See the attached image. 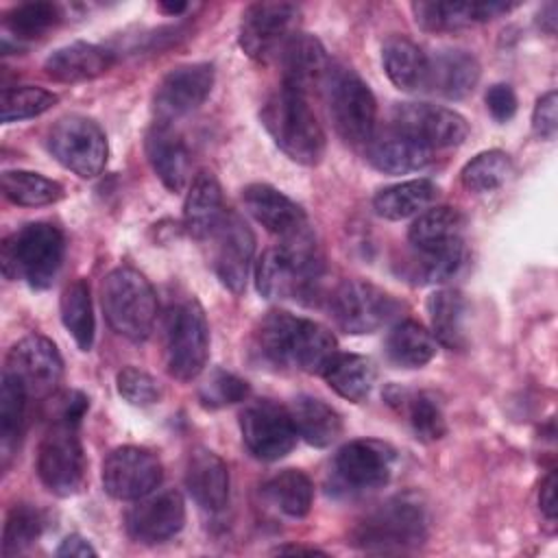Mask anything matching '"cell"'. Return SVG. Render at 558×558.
Segmentation results:
<instances>
[{
  "mask_svg": "<svg viewBox=\"0 0 558 558\" xmlns=\"http://www.w3.org/2000/svg\"><path fill=\"white\" fill-rule=\"evenodd\" d=\"M257 349L270 364L310 375H323L338 355V342L327 327L288 312H270L259 323Z\"/></svg>",
  "mask_w": 558,
  "mask_h": 558,
  "instance_id": "1",
  "label": "cell"
},
{
  "mask_svg": "<svg viewBox=\"0 0 558 558\" xmlns=\"http://www.w3.org/2000/svg\"><path fill=\"white\" fill-rule=\"evenodd\" d=\"M323 275V255L312 229L281 240L255 266L257 292L266 299H303Z\"/></svg>",
  "mask_w": 558,
  "mask_h": 558,
  "instance_id": "2",
  "label": "cell"
},
{
  "mask_svg": "<svg viewBox=\"0 0 558 558\" xmlns=\"http://www.w3.org/2000/svg\"><path fill=\"white\" fill-rule=\"evenodd\" d=\"M427 508L416 493H401L371 510L351 532V543L366 551H405L427 538Z\"/></svg>",
  "mask_w": 558,
  "mask_h": 558,
  "instance_id": "3",
  "label": "cell"
},
{
  "mask_svg": "<svg viewBox=\"0 0 558 558\" xmlns=\"http://www.w3.org/2000/svg\"><path fill=\"white\" fill-rule=\"evenodd\" d=\"M262 124L296 163L316 166L325 155V131L305 96L279 87L262 107Z\"/></svg>",
  "mask_w": 558,
  "mask_h": 558,
  "instance_id": "4",
  "label": "cell"
},
{
  "mask_svg": "<svg viewBox=\"0 0 558 558\" xmlns=\"http://www.w3.org/2000/svg\"><path fill=\"white\" fill-rule=\"evenodd\" d=\"M100 303L111 329L133 342L150 336L157 318V294L135 268H113L100 286Z\"/></svg>",
  "mask_w": 558,
  "mask_h": 558,
  "instance_id": "5",
  "label": "cell"
},
{
  "mask_svg": "<svg viewBox=\"0 0 558 558\" xmlns=\"http://www.w3.org/2000/svg\"><path fill=\"white\" fill-rule=\"evenodd\" d=\"M63 233L50 222H31L11 233L2 244V270L35 290L48 288L63 262Z\"/></svg>",
  "mask_w": 558,
  "mask_h": 558,
  "instance_id": "6",
  "label": "cell"
},
{
  "mask_svg": "<svg viewBox=\"0 0 558 558\" xmlns=\"http://www.w3.org/2000/svg\"><path fill=\"white\" fill-rule=\"evenodd\" d=\"M78 425V418L61 412L44 432L37 449V475L41 484L59 497L78 493L85 482V453Z\"/></svg>",
  "mask_w": 558,
  "mask_h": 558,
  "instance_id": "7",
  "label": "cell"
},
{
  "mask_svg": "<svg viewBox=\"0 0 558 558\" xmlns=\"http://www.w3.org/2000/svg\"><path fill=\"white\" fill-rule=\"evenodd\" d=\"M166 368L179 381L198 377L209 355V325L196 299L170 307L163 333Z\"/></svg>",
  "mask_w": 558,
  "mask_h": 558,
  "instance_id": "8",
  "label": "cell"
},
{
  "mask_svg": "<svg viewBox=\"0 0 558 558\" xmlns=\"http://www.w3.org/2000/svg\"><path fill=\"white\" fill-rule=\"evenodd\" d=\"M325 87L329 116L338 135L349 144H368L377 118V102L371 87L349 68L329 70Z\"/></svg>",
  "mask_w": 558,
  "mask_h": 558,
  "instance_id": "9",
  "label": "cell"
},
{
  "mask_svg": "<svg viewBox=\"0 0 558 558\" xmlns=\"http://www.w3.org/2000/svg\"><path fill=\"white\" fill-rule=\"evenodd\" d=\"M48 150L70 172L92 179L107 163V137L102 129L85 116H65L48 133Z\"/></svg>",
  "mask_w": 558,
  "mask_h": 558,
  "instance_id": "10",
  "label": "cell"
},
{
  "mask_svg": "<svg viewBox=\"0 0 558 558\" xmlns=\"http://www.w3.org/2000/svg\"><path fill=\"white\" fill-rule=\"evenodd\" d=\"M301 9L292 2H253L244 9L238 31L240 48L255 61L266 63L296 35Z\"/></svg>",
  "mask_w": 558,
  "mask_h": 558,
  "instance_id": "11",
  "label": "cell"
},
{
  "mask_svg": "<svg viewBox=\"0 0 558 558\" xmlns=\"http://www.w3.org/2000/svg\"><path fill=\"white\" fill-rule=\"evenodd\" d=\"M329 312L342 331L360 336L384 327L399 312V303L375 283L347 279L329 296Z\"/></svg>",
  "mask_w": 558,
  "mask_h": 558,
  "instance_id": "12",
  "label": "cell"
},
{
  "mask_svg": "<svg viewBox=\"0 0 558 558\" xmlns=\"http://www.w3.org/2000/svg\"><path fill=\"white\" fill-rule=\"evenodd\" d=\"M4 373L24 388L28 399H46L61 381L63 360L52 340L31 333L11 347Z\"/></svg>",
  "mask_w": 558,
  "mask_h": 558,
  "instance_id": "13",
  "label": "cell"
},
{
  "mask_svg": "<svg viewBox=\"0 0 558 558\" xmlns=\"http://www.w3.org/2000/svg\"><path fill=\"white\" fill-rule=\"evenodd\" d=\"M211 244V266L220 283L233 294L244 292L255 253V235L238 211H225L218 227L207 238Z\"/></svg>",
  "mask_w": 558,
  "mask_h": 558,
  "instance_id": "14",
  "label": "cell"
},
{
  "mask_svg": "<svg viewBox=\"0 0 558 558\" xmlns=\"http://www.w3.org/2000/svg\"><path fill=\"white\" fill-rule=\"evenodd\" d=\"M240 432L248 453L266 462L283 458L296 442L290 412L268 399L253 401L242 410Z\"/></svg>",
  "mask_w": 558,
  "mask_h": 558,
  "instance_id": "15",
  "label": "cell"
},
{
  "mask_svg": "<svg viewBox=\"0 0 558 558\" xmlns=\"http://www.w3.org/2000/svg\"><path fill=\"white\" fill-rule=\"evenodd\" d=\"M161 477L163 466L159 458L144 447H118L102 462V486L113 499L135 501L153 493Z\"/></svg>",
  "mask_w": 558,
  "mask_h": 558,
  "instance_id": "16",
  "label": "cell"
},
{
  "mask_svg": "<svg viewBox=\"0 0 558 558\" xmlns=\"http://www.w3.org/2000/svg\"><path fill=\"white\" fill-rule=\"evenodd\" d=\"M392 129L410 135L429 150L458 146L469 135V124L458 111L429 102L395 105Z\"/></svg>",
  "mask_w": 558,
  "mask_h": 558,
  "instance_id": "17",
  "label": "cell"
},
{
  "mask_svg": "<svg viewBox=\"0 0 558 558\" xmlns=\"http://www.w3.org/2000/svg\"><path fill=\"white\" fill-rule=\"evenodd\" d=\"M395 460L397 456L390 445L373 438H360L338 449L333 458V473L347 490H377L388 484Z\"/></svg>",
  "mask_w": 558,
  "mask_h": 558,
  "instance_id": "18",
  "label": "cell"
},
{
  "mask_svg": "<svg viewBox=\"0 0 558 558\" xmlns=\"http://www.w3.org/2000/svg\"><path fill=\"white\" fill-rule=\"evenodd\" d=\"M185 523V504L177 490L148 493L129 508L124 525L133 541L155 545L172 538Z\"/></svg>",
  "mask_w": 558,
  "mask_h": 558,
  "instance_id": "19",
  "label": "cell"
},
{
  "mask_svg": "<svg viewBox=\"0 0 558 558\" xmlns=\"http://www.w3.org/2000/svg\"><path fill=\"white\" fill-rule=\"evenodd\" d=\"M214 87L211 63H187L170 70L155 89V113L159 122L187 116L198 109Z\"/></svg>",
  "mask_w": 558,
  "mask_h": 558,
  "instance_id": "20",
  "label": "cell"
},
{
  "mask_svg": "<svg viewBox=\"0 0 558 558\" xmlns=\"http://www.w3.org/2000/svg\"><path fill=\"white\" fill-rule=\"evenodd\" d=\"M281 57V87L310 96L316 87L325 85L329 74V61L323 44L307 33H296L288 39Z\"/></svg>",
  "mask_w": 558,
  "mask_h": 558,
  "instance_id": "21",
  "label": "cell"
},
{
  "mask_svg": "<svg viewBox=\"0 0 558 558\" xmlns=\"http://www.w3.org/2000/svg\"><path fill=\"white\" fill-rule=\"evenodd\" d=\"M242 203L246 211L270 233L281 240L294 238L310 229L307 216L290 196L279 192L268 183L246 185L242 192Z\"/></svg>",
  "mask_w": 558,
  "mask_h": 558,
  "instance_id": "22",
  "label": "cell"
},
{
  "mask_svg": "<svg viewBox=\"0 0 558 558\" xmlns=\"http://www.w3.org/2000/svg\"><path fill=\"white\" fill-rule=\"evenodd\" d=\"M185 488L209 512H220L229 501V469L211 449L196 447L185 464Z\"/></svg>",
  "mask_w": 558,
  "mask_h": 558,
  "instance_id": "23",
  "label": "cell"
},
{
  "mask_svg": "<svg viewBox=\"0 0 558 558\" xmlns=\"http://www.w3.org/2000/svg\"><path fill=\"white\" fill-rule=\"evenodd\" d=\"M514 4L508 2H412L416 24L429 33L460 31L477 22H488L508 13Z\"/></svg>",
  "mask_w": 558,
  "mask_h": 558,
  "instance_id": "24",
  "label": "cell"
},
{
  "mask_svg": "<svg viewBox=\"0 0 558 558\" xmlns=\"http://www.w3.org/2000/svg\"><path fill=\"white\" fill-rule=\"evenodd\" d=\"M146 157L159 181L170 192H181L190 174V155L183 140L168 122H155L144 140Z\"/></svg>",
  "mask_w": 558,
  "mask_h": 558,
  "instance_id": "25",
  "label": "cell"
},
{
  "mask_svg": "<svg viewBox=\"0 0 558 558\" xmlns=\"http://www.w3.org/2000/svg\"><path fill=\"white\" fill-rule=\"evenodd\" d=\"M113 65V54L89 41H72L54 52H50L44 61V70L52 81L59 83H81L92 81L105 74Z\"/></svg>",
  "mask_w": 558,
  "mask_h": 558,
  "instance_id": "26",
  "label": "cell"
},
{
  "mask_svg": "<svg viewBox=\"0 0 558 558\" xmlns=\"http://www.w3.org/2000/svg\"><path fill=\"white\" fill-rule=\"evenodd\" d=\"M368 163L384 174H408L432 163V150L410 135L392 129L371 137L366 144Z\"/></svg>",
  "mask_w": 558,
  "mask_h": 558,
  "instance_id": "27",
  "label": "cell"
},
{
  "mask_svg": "<svg viewBox=\"0 0 558 558\" xmlns=\"http://www.w3.org/2000/svg\"><path fill=\"white\" fill-rule=\"evenodd\" d=\"M480 81V63L466 50H440L427 59L425 89L449 100L464 98Z\"/></svg>",
  "mask_w": 558,
  "mask_h": 558,
  "instance_id": "28",
  "label": "cell"
},
{
  "mask_svg": "<svg viewBox=\"0 0 558 558\" xmlns=\"http://www.w3.org/2000/svg\"><path fill=\"white\" fill-rule=\"evenodd\" d=\"M225 211L227 209L222 207V190L218 179L211 172L201 170L192 179L185 194L183 225L187 233L196 240H207L222 220Z\"/></svg>",
  "mask_w": 558,
  "mask_h": 558,
  "instance_id": "29",
  "label": "cell"
},
{
  "mask_svg": "<svg viewBox=\"0 0 558 558\" xmlns=\"http://www.w3.org/2000/svg\"><path fill=\"white\" fill-rule=\"evenodd\" d=\"M294 423L296 436H301L312 447L331 445L342 432L340 414L318 397L301 395L288 408Z\"/></svg>",
  "mask_w": 558,
  "mask_h": 558,
  "instance_id": "30",
  "label": "cell"
},
{
  "mask_svg": "<svg viewBox=\"0 0 558 558\" xmlns=\"http://www.w3.org/2000/svg\"><path fill=\"white\" fill-rule=\"evenodd\" d=\"M432 336L447 349L466 347V299L453 288H440L427 299Z\"/></svg>",
  "mask_w": 558,
  "mask_h": 558,
  "instance_id": "31",
  "label": "cell"
},
{
  "mask_svg": "<svg viewBox=\"0 0 558 558\" xmlns=\"http://www.w3.org/2000/svg\"><path fill=\"white\" fill-rule=\"evenodd\" d=\"M381 63L395 87L403 92L425 89L427 57L408 37L392 35L381 46Z\"/></svg>",
  "mask_w": 558,
  "mask_h": 558,
  "instance_id": "32",
  "label": "cell"
},
{
  "mask_svg": "<svg viewBox=\"0 0 558 558\" xmlns=\"http://www.w3.org/2000/svg\"><path fill=\"white\" fill-rule=\"evenodd\" d=\"M438 196V185L429 179H412L381 187L373 198V209L386 220H403L425 211Z\"/></svg>",
  "mask_w": 558,
  "mask_h": 558,
  "instance_id": "33",
  "label": "cell"
},
{
  "mask_svg": "<svg viewBox=\"0 0 558 558\" xmlns=\"http://www.w3.org/2000/svg\"><path fill=\"white\" fill-rule=\"evenodd\" d=\"M464 218L456 207L438 205L418 214L410 225L408 240L414 251H434L462 240Z\"/></svg>",
  "mask_w": 558,
  "mask_h": 558,
  "instance_id": "34",
  "label": "cell"
},
{
  "mask_svg": "<svg viewBox=\"0 0 558 558\" xmlns=\"http://www.w3.org/2000/svg\"><path fill=\"white\" fill-rule=\"evenodd\" d=\"M386 353L401 368H421L436 355V340L423 325L401 320L386 338Z\"/></svg>",
  "mask_w": 558,
  "mask_h": 558,
  "instance_id": "35",
  "label": "cell"
},
{
  "mask_svg": "<svg viewBox=\"0 0 558 558\" xmlns=\"http://www.w3.org/2000/svg\"><path fill=\"white\" fill-rule=\"evenodd\" d=\"M323 377L327 379L329 388L336 390L342 399L360 403L373 390L375 368L366 357H362L357 353H340L338 351V355L325 368Z\"/></svg>",
  "mask_w": 558,
  "mask_h": 558,
  "instance_id": "36",
  "label": "cell"
},
{
  "mask_svg": "<svg viewBox=\"0 0 558 558\" xmlns=\"http://www.w3.org/2000/svg\"><path fill=\"white\" fill-rule=\"evenodd\" d=\"M59 312H61L63 327L70 331L78 349L89 351L94 344L96 320H94L89 286L85 279H76L70 286H65V290L61 292Z\"/></svg>",
  "mask_w": 558,
  "mask_h": 558,
  "instance_id": "37",
  "label": "cell"
},
{
  "mask_svg": "<svg viewBox=\"0 0 558 558\" xmlns=\"http://www.w3.org/2000/svg\"><path fill=\"white\" fill-rule=\"evenodd\" d=\"M388 403L399 405L405 410L408 423L414 432V436L423 442H434L445 436L447 421L440 401L429 392H403L399 390V397L388 395Z\"/></svg>",
  "mask_w": 558,
  "mask_h": 558,
  "instance_id": "38",
  "label": "cell"
},
{
  "mask_svg": "<svg viewBox=\"0 0 558 558\" xmlns=\"http://www.w3.org/2000/svg\"><path fill=\"white\" fill-rule=\"evenodd\" d=\"M266 497L288 517L301 519L314 501V484L299 469H283L264 484Z\"/></svg>",
  "mask_w": 558,
  "mask_h": 558,
  "instance_id": "39",
  "label": "cell"
},
{
  "mask_svg": "<svg viewBox=\"0 0 558 558\" xmlns=\"http://www.w3.org/2000/svg\"><path fill=\"white\" fill-rule=\"evenodd\" d=\"M2 192L11 203L22 207L50 205L63 196L61 183L31 170H4Z\"/></svg>",
  "mask_w": 558,
  "mask_h": 558,
  "instance_id": "40",
  "label": "cell"
},
{
  "mask_svg": "<svg viewBox=\"0 0 558 558\" xmlns=\"http://www.w3.org/2000/svg\"><path fill=\"white\" fill-rule=\"evenodd\" d=\"M510 172L512 163L504 150H484L462 168L460 181L473 194H488L501 187Z\"/></svg>",
  "mask_w": 558,
  "mask_h": 558,
  "instance_id": "41",
  "label": "cell"
},
{
  "mask_svg": "<svg viewBox=\"0 0 558 558\" xmlns=\"http://www.w3.org/2000/svg\"><path fill=\"white\" fill-rule=\"evenodd\" d=\"M28 401L31 399L24 392V388L13 377L2 373V388H0V436H2L4 462H7V456H11L9 451L17 445L20 434L24 429Z\"/></svg>",
  "mask_w": 558,
  "mask_h": 558,
  "instance_id": "42",
  "label": "cell"
},
{
  "mask_svg": "<svg viewBox=\"0 0 558 558\" xmlns=\"http://www.w3.org/2000/svg\"><path fill=\"white\" fill-rule=\"evenodd\" d=\"M57 105V94L35 87V85H20V87H4L2 102H0V118L2 122H17L41 116L44 111Z\"/></svg>",
  "mask_w": 558,
  "mask_h": 558,
  "instance_id": "43",
  "label": "cell"
},
{
  "mask_svg": "<svg viewBox=\"0 0 558 558\" xmlns=\"http://www.w3.org/2000/svg\"><path fill=\"white\" fill-rule=\"evenodd\" d=\"M464 240L434 251H416V277L423 283H442L460 272V268L464 266Z\"/></svg>",
  "mask_w": 558,
  "mask_h": 558,
  "instance_id": "44",
  "label": "cell"
},
{
  "mask_svg": "<svg viewBox=\"0 0 558 558\" xmlns=\"http://www.w3.org/2000/svg\"><path fill=\"white\" fill-rule=\"evenodd\" d=\"M61 20V9L52 2H24L13 7L7 17L4 24L7 28L15 35V37H39L46 31H50L52 26H57Z\"/></svg>",
  "mask_w": 558,
  "mask_h": 558,
  "instance_id": "45",
  "label": "cell"
},
{
  "mask_svg": "<svg viewBox=\"0 0 558 558\" xmlns=\"http://www.w3.org/2000/svg\"><path fill=\"white\" fill-rule=\"evenodd\" d=\"M41 514L28 504H15L4 521L2 554L15 556L31 547L41 534Z\"/></svg>",
  "mask_w": 558,
  "mask_h": 558,
  "instance_id": "46",
  "label": "cell"
},
{
  "mask_svg": "<svg viewBox=\"0 0 558 558\" xmlns=\"http://www.w3.org/2000/svg\"><path fill=\"white\" fill-rule=\"evenodd\" d=\"M116 388L124 401H129L131 405H140V408L153 405L161 397V388H159L157 379L150 373L135 368V366H126L118 373Z\"/></svg>",
  "mask_w": 558,
  "mask_h": 558,
  "instance_id": "47",
  "label": "cell"
},
{
  "mask_svg": "<svg viewBox=\"0 0 558 558\" xmlns=\"http://www.w3.org/2000/svg\"><path fill=\"white\" fill-rule=\"evenodd\" d=\"M201 403L205 408H222L229 403L244 401L248 397V384L233 373L216 371L201 388Z\"/></svg>",
  "mask_w": 558,
  "mask_h": 558,
  "instance_id": "48",
  "label": "cell"
},
{
  "mask_svg": "<svg viewBox=\"0 0 558 558\" xmlns=\"http://www.w3.org/2000/svg\"><path fill=\"white\" fill-rule=\"evenodd\" d=\"M558 96L556 92H547L543 94L532 111V129L541 140H554L556 131H558Z\"/></svg>",
  "mask_w": 558,
  "mask_h": 558,
  "instance_id": "49",
  "label": "cell"
},
{
  "mask_svg": "<svg viewBox=\"0 0 558 558\" xmlns=\"http://www.w3.org/2000/svg\"><path fill=\"white\" fill-rule=\"evenodd\" d=\"M484 100H486L490 116L497 122H508L517 113V96H514L512 87L506 83H495L493 87H488Z\"/></svg>",
  "mask_w": 558,
  "mask_h": 558,
  "instance_id": "50",
  "label": "cell"
},
{
  "mask_svg": "<svg viewBox=\"0 0 558 558\" xmlns=\"http://www.w3.org/2000/svg\"><path fill=\"white\" fill-rule=\"evenodd\" d=\"M538 506H541V512L554 521L556 519V473L551 471L543 484H541V490H538Z\"/></svg>",
  "mask_w": 558,
  "mask_h": 558,
  "instance_id": "51",
  "label": "cell"
},
{
  "mask_svg": "<svg viewBox=\"0 0 558 558\" xmlns=\"http://www.w3.org/2000/svg\"><path fill=\"white\" fill-rule=\"evenodd\" d=\"M57 556H76V558H85V556H96V549L87 543V538H83L81 534H70L61 541Z\"/></svg>",
  "mask_w": 558,
  "mask_h": 558,
  "instance_id": "52",
  "label": "cell"
},
{
  "mask_svg": "<svg viewBox=\"0 0 558 558\" xmlns=\"http://www.w3.org/2000/svg\"><path fill=\"white\" fill-rule=\"evenodd\" d=\"M277 554H325L320 549H314V547H301V545H281L275 549Z\"/></svg>",
  "mask_w": 558,
  "mask_h": 558,
  "instance_id": "53",
  "label": "cell"
},
{
  "mask_svg": "<svg viewBox=\"0 0 558 558\" xmlns=\"http://www.w3.org/2000/svg\"><path fill=\"white\" fill-rule=\"evenodd\" d=\"M159 9L168 15H179L181 11L187 9V4L185 2H159Z\"/></svg>",
  "mask_w": 558,
  "mask_h": 558,
  "instance_id": "54",
  "label": "cell"
}]
</instances>
